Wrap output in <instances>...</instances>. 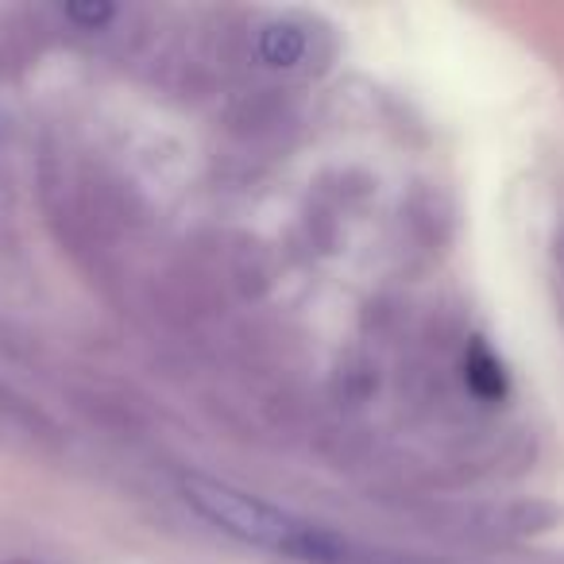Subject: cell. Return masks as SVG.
Masks as SVG:
<instances>
[{
    "label": "cell",
    "instance_id": "cell-2",
    "mask_svg": "<svg viewBox=\"0 0 564 564\" xmlns=\"http://www.w3.org/2000/svg\"><path fill=\"white\" fill-rule=\"evenodd\" d=\"M256 55L274 70H294L310 55V32L294 20H271L256 40Z\"/></svg>",
    "mask_w": 564,
    "mask_h": 564
},
{
    "label": "cell",
    "instance_id": "cell-4",
    "mask_svg": "<svg viewBox=\"0 0 564 564\" xmlns=\"http://www.w3.org/2000/svg\"><path fill=\"white\" fill-rule=\"evenodd\" d=\"M376 387H379L376 364L364 352H348L340 360V368L333 371V399L340 406H360V402H368L376 394Z\"/></svg>",
    "mask_w": 564,
    "mask_h": 564
},
{
    "label": "cell",
    "instance_id": "cell-3",
    "mask_svg": "<svg viewBox=\"0 0 564 564\" xmlns=\"http://www.w3.org/2000/svg\"><path fill=\"white\" fill-rule=\"evenodd\" d=\"M271 274H274V263L263 243L240 240L228 251V279H232V286H240L248 299H259V294L271 286Z\"/></svg>",
    "mask_w": 564,
    "mask_h": 564
},
{
    "label": "cell",
    "instance_id": "cell-6",
    "mask_svg": "<svg viewBox=\"0 0 564 564\" xmlns=\"http://www.w3.org/2000/svg\"><path fill=\"white\" fill-rule=\"evenodd\" d=\"M63 12H66V20H74V24L86 28V32H97V28H105L117 17V9H112L109 0H70Z\"/></svg>",
    "mask_w": 564,
    "mask_h": 564
},
{
    "label": "cell",
    "instance_id": "cell-7",
    "mask_svg": "<svg viewBox=\"0 0 564 564\" xmlns=\"http://www.w3.org/2000/svg\"><path fill=\"white\" fill-rule=\"evenodd\" d=\"M556 259H561V282H564V232H561V240H556Z\"/></svg>",
    "mask_w": 564,
    "mask_h": 564
},
{
    "label": "cell",
    "instance_id": "cell-5",
    "mask_svg": "<svg viewBox=\"0 0 564 564\" xmlns=\"http://www.w3.org/2000/svg\"><path fill=\"white\" fill-rule=\"evenodd\" d=\"M464 379H468L471 394L476 399H502L507 394V376H502V364L495 360L491 352H487L484 345H476L468 352V360H464Z\"/></svg>",
    "mask_w": 564,
    "mask_h": 564
},
{
    "label": "cell",
    "instance_id": "cell-1",
    "mask_svg": "<svg viewBox=\"0 0 564 564\" xmlns=\"http://www.w3.org/2000/svg\"><path fill=\"white\" fill-rule=\"evenodd\" d=\"M182 495L186 502L213 522L217 530H225L228 538L256 545L263 553L286 556V561L302 564H345L348 561V541L337 538L333 530L306 518H294L291 510H279L271 502L256 499V495L240 491L232 484H220L209 476H186L182 479Z\"/></svg>",
    "mask_w": 564,
    "mask_h": 564
},
{
    "label": "cell",
    "instance_id": "cell-8",
    "mask_svg": "<svg viewBox=\"0 0 564 564\" xmlns=\"http://www.w3.org/2000/svg\"><path fill=\"white\" fill-rule=\"evenodd\" d=\"M4 564H35V561H28V556H17V561H4Z\"/></svg>",
    "mask_w": 564,
    "mask_h": 564
}]
</instances>
